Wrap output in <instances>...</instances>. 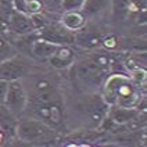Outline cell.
Segmentation results:
<instances>
[{
  "instance_id": "6da1fadb",
  "label": "cell",
  "mask_w": 147,
  "mask_h": 147,
  "mask_svg": "<svg viewBox=\"0 0 147 147\" xmlns=\"http://www.w3.org/2000/svg\"><path fill=\"white\" fill-rule=\"evenodd\" d=\"M104 101L111 106L136 107L140 103V89L123 75H113L107 78L103 86Z\"/></svg>"
},
{
  "instance_id": "7a4b0ae2",
  "label": "cell",
  "mask_w": 147,
  "mask_h": 147,
  "mask_svg": "<svg viewBox=\"0 0 147 147\" xmlns=\"http://www.w3.org/2000/svg\"><path fill=\"white\" fill-rule=\"evenodd\" d=\"M16 136L28 144H46L56 140V129L33 117L18 119Z\"/></svg>"
},
{
  "instance_id": "3957f363",
  "label": "cell",
  "mask_w": 147,
  "mask_h": 147,
  "mask_svg": "<svg viewBox=\"0 0 147 147\" xmlns=\"http://www.w3.org/2000/svg\"><path fill=\"white\" fill-rule=\"evenodd\" d=\"M74 64H75L74 72H75L76 82L85 92L94 93L96 90H98L103 86L104 81L107 79L108 71L98 65L90 56L81 58L79 61Z\"/></svg>"
},
{
  "instance_id": "277c9868",
  "label": "cell",
  "mask_w": 147,
  "mask_h": 147,
  "mask_svg": "<svg viewBox=\"0 0 147 147\" xmlns=\"http://www.w3.org/2000/svg\"><path fill=\"white\" fill-rule=\"evenodd\" d=\"M3 106L16 117H21L25 113L28 106V94L24 86V79L8 82L7 93L3 101Z\"/></svg>"
},
{
  "instance_id": "5b68a950",
  "label": "cell",
  "mask_w": 147,
  "mask_h": 147,
  "mask_svg": "<svg viewBox=\"0 0 147 147\" xmlns=\"http://www.w3.org/2000/svg\"><path fill=\"white\" fill-rule=\"evenodd\" d=\"M26 107H31L33 118L40 119L54 129L60 126L64 121L63 101H53L47 104H28Z\"/></svg>"
},
{
  "instance_id": "8992f818",
  "label": "cell",
  "mask_w": 147,
  "mask_h": 147,
  "mask_svg": "<svg viewBox=\"0 0 147 147\" xmlns=\"http://www.w3.org/2000/svg\"><path fill=\"white\" fill-rule=\"evenodd\" d=\"M29 63L21 56L13 54L0 63V79L4 81H17L25 79L29 75Z\"/></svg>"
},
{
  "instance_id": "52a82bcc",
  "label": "cell",
  "mask_w": 147,
  "mask_h": 147,
  "mask_svg": "<svg viewBox=\"0 0 147 147\" xmlns=\"http://www.w3.org/2000/svg\"><path fill=\"white\" fill-rule=\"evenodd\" d=\"M40 38L56 45H72L75 43V32L67 29L61 22H47L39 29Z\"/></svg>"
},
{
  "instance_id": "ba28073f",
  "label": "cell",
  "mask_w": 147,
  "mask_h": 147,
  "mask_svg": "<svg viewBox=\"0 0 147 147\" xmlns=\"http://www.w3.org/2000/svg\"><path fill=\"white\" fill-rule=\"evenodd\" d=\"M7 29L16 33L17 36H28L29 33L35 32V26L31 21L29 14L17 10L11 11L7 16Z\"/></svg>"
},
{
  "instance_id": "9c48e42d",
  "label": "cell",
  "mask_w": 147,
  "mask_h": 147,
  "mask_svg": "<svg viewBox=\"0 0 147 147\" xmlns=\"http://www.w3.org/2000/svg\"><path fill=\"white\" fill-rule=\"evenodd\" d=\"M106 115L110 118V121L114 123V128H117V126L123 128V126L129 125L132 121L138 119V117L140 115V110H138L136 107L114 106Z\"/></svg>"
},
{
  "instance_id": "30bf717a",
  "label": "cell",
  "mask_w": 147,
  "mask_h": 147,
  "mask_svg": "<svg viewBox=\"0 0 147 147\" xmlns=\"http://www.w3.org/2000/svg\"><path fill=\"white\" fill-rule=\"evenodd\" d=\"M111 0H85L81 7L82 14L86 20H97L110 14Z\"/></svg>"
},
{
  "instance_id": "8fae6325",
  "label": "cell",
  "mask_w": 147,
  "mask_h": 147,
  "mask_svg": "<svg viewBox=\"0 0 147 147\" xmlns=\"http://www.w3.org/2000/svg\"><path fill=\"white\" fill-rule=\"evenodd\" d=\"M47 60L51 67L57 69H65L75 63V54H74V50L69 47V45H60L56 53Z\"/></svg>"
},
{
  "instance_id": "7c38bea8",
  "label": "cell",
  "mask_w": 147,
  "mask_h": 147,
  "mask_svg": "<svg viewBox=\"0 0 147 147\" xmlns=\"http://www.w3.org/2000/svg\"><path fill=\"white\" fill-rule=\"evenodd\" d=\"M86 17L82 14L81 10H71V11H64V14L61 16L60 22L65 26L67 29L78 32L82 28L86 26Z\"/></svg>"
},
{
  "instance_id": "4fadbf2b",
  "label": "cell",
  "mask_w": 147,
  "mask_h": 147,
  "mask_svg": "<svg viewBox=\"0 0 147 147\" xmlns=\"http://www.w3.org/2000/svg\"><path fill=\"white\" fill-rule=\"evenodd\" d=\"M60 45L56 43H51V42L46 40L43 38L39 39H35L31 45V53H32L35 57L40 58V60H47L49 57H51Z\"/></svg>"
},
{
  "instance_id": "5bb4252c",
  "label": "cell",
  "mask_w": 147,
  "mask_h": 147,
  "mask_svg": "<svg viewBox=\"0 0 147 147\" xmlns=\"http://www.w3.org/2000/svg\"><path fill=\"white\" fill-rule=\"evenodd\" d=\"M17 123H18V117L10 113L3 104H0V131L3 132V135L16 136Z\"/></svg>"
},
{
  "instance_id": "9a60e30c",
  "label": "cell",
  "mask_w": 147,
  "mask_h": 147,
  "mask_svg": "<svg viewBox=\"0 0 147 147\" xmlns=\"http://www.w3.org/2000/svg\"><path fill=\"white\" fill-rule=\"evenodd\" d=\"M13 54H16L14 46H13L3 35H0V63H1L3 60H6V58L11 57Z\"/></svg>"
},
{
  "instance_id": "2e32d148",
  "label": "cell",
  "mask_w": 147,
  "mask_h": 147,
  "mask_svg": "<svg viewBox=\"0 0 147 147\" xmlns=\"http://www.w3.org/2000/svg\"><path fill=\"white\" fill-rule=\"evenodd\" d=\"M85 0H61L60 7L63 11H71V10H81Z\"/></svg>"
},
{
  "instance_id": "e0dca14e",
  "label": "cell",
  "mask_w": 147,
  "mask_h": 147,
  "mask_svg": "<svg viewBox=\"0 0 147 147\" xmlns=\"http://www.w3.org/2000/svg\"><path fill=\"white\" fill-rule=\"evenodd\" d=\"M7 86L8 82L4 79H0V104H3L4 97H6V93H7Z\"/></svg>"
},
{
  "instance_id": "ac0fdd59",
  "label": "cell",
  "mask_w": 147,
  "mask_h": 147,
  "mask_svg": "<svg viewBox=\"0 0 147 147\" xmlns=\"http://www.w3.org/2000/svg\"><path fill=\"white\" fill-rule=\"evenodd\" d=\"M7 18L3 17V13H0V35L7 32Z\"/></svg>"
},
{
  "instance_id": "d6986e66",
  "label": "cell",
  "mask_w": 147,
  "mask_h": 147,
  "mask_svg": "<svg viewBox=\"0 0 147 147\" xmlns=\"http://www.w3.org/2000/svg\"><path fill=\"white\" fill-rule=\"evenodd\" d=\"M0 6L4 8H14L13 7V0H0Z\"/></svg>"
},
{
  "instance_id": "ffe728a7",
  "label": "cell",
  "mask_w": 147,
  "mask_h": 147,
  "mask_svg": "<svg viewBox=\"0 0 147 147\" xmlns=\"http://www.w3.org/2000/svg\"><path fill=\"white\" fill-rule=\"evenodd\" d=\"M50 3H53V4H56V6H60V3H61V0H47Z\"/></svg>"
},
{
  "instance_id": "44dd1931",
  "label": "cell",
  "mask_w": 147,
  "mask_h": 147,
  "mask_svg": "<svg viewBox=\"0 0 147 147\" xmlns=\"http://www.w3.org/2000/svg\"><path fill=\"white\" fill-rule=\"evenodd\" d=\"M3 138H4V135H3V132L0 131V143L3 142Z\"/></svg>"
},
{
  "instance_id": "7402d4cb",
  "label": "cell",
  "mask_w": 147,
  "mask_h": 147,
  "mask_svg": "<svg viewBox=\"0 0 147 147\" xmlns=\"http://www.w3.org/2000/svg\"><path fill=\"white\" fill-rule=\"evenodd\" d=\"M3 11H4V7H1V6H0V13H3Z\"/></svg>"
},
{
  "instance_id": "603a6c76",
  "label": "cell",
  "mask_w": 147,
  "mask_h": 147,
  "mask_svg": "<svg viewBox=\"0 0 147 147\" xmlns=\"http://www.w3.org/2000/svg\"><path fill=\"white\" fill-rule=\"evenodd\" d=\"M25 3H28V1H32V0H24Z\"/></svg>"
}]
</instances>
